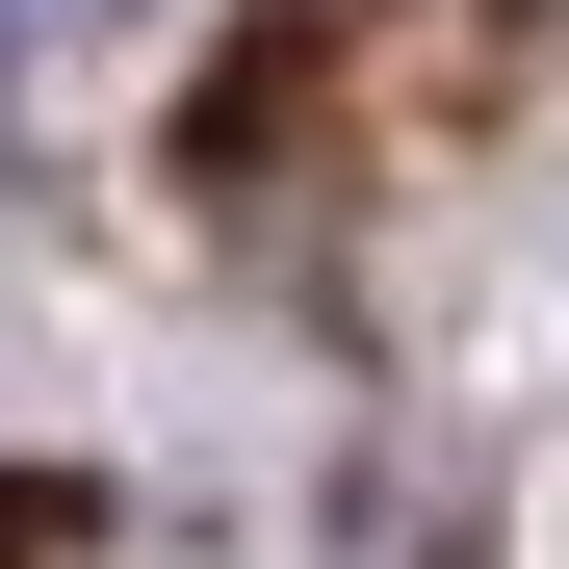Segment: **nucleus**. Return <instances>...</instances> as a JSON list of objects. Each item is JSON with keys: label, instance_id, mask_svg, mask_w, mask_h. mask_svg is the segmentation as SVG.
Instances as JSON below:
<instances>
[{"label": "nucleus", "instance_id": "obj_1", "mask_svg": "<svg viewBox=\"0 0 569 569\" xmlns=\"http://www.w3.org/2000/svg\"><path fill=\"white\" fill-rule=\"evenodd\" d=\"M0 52H27V0H0Z\"/></svg>", "mask_w": 569, "mask_h": 569}]
</instances>
